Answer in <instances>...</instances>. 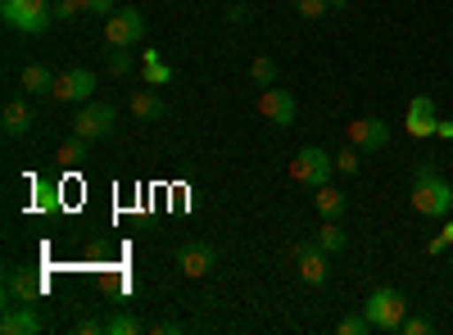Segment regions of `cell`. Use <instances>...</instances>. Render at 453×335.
I'll use <instances>...</instances> for the list:
<instances>
[{
  "instance_id": "obj_1",
  "label": "cell",
  "mask_w": 453,
  "mask_h": 335,
  "mask_svg": "<svg viewBox=\"0 0 453 335\" xmlns=\"http://www.w3.org/2000/svg\"><path fill=\"white\" fill-rule=\"evenodd\" d=\"M0 14H5L10 27H19L27 36H42L55 23V0H0Z\"/></svg>"
},
{
  "instance_id": "obj_2",
  "label": "cell",
  "mask_w": 453,
  "mask_h": 335,
  "mask_svg": "<svg viewBox=\"0 0 453 335\" xmlns=\"http://www.w3.org/2000/svg\"><path fill=\"white\" fill-rule=\"evenodd\" d=\"M363 313H367V322H372V331H399L403 326V317H408V300L399 290H390V286H381V290H372L367 294V304H363Z\"/></svg>"
},
{
  "instance_id": "obj_3",
  "label": "cell",
  "mask_w": 453,
  "mask_h": 335,
  "mask_svg": "<svg viewBox=\"0 0 453 335\" xmlns=\"http://www.w3.org/2000/svg\"><path fill=\"white\" fill-rule=\"evenodd\" d=\"M335 172V155H326L322 145H304L295 159H290V181L309 186V191H318V186H326Z\"/></svg>"
},
{
  "instance_id": "obj_4",
  "label": "cell",
  "mask_w": 453,
  "mask_h": 335,
  "mask_svg": "<svg viewBox=\"0 0 453 335\" xmlns=\"http://www.w3.org/2000/svg\"><path fill=\"white\" fill-rule=\"evenodd\" d=\"M412 209L422 217H449L453 213V186L435 172L426 181H412Z\"/></svg>"
},
{
  "instance_id": "obj_5",
  "label": "cell",
  "mask_w": 453,
  "mask_h": 335,
  "mask_svg": "<svg viewBox=\"0 0 453 335\" xmlns=\"http://www.w3.org/2000/svg\"><path fill=\"white\" fill-rule=\"evenodd\" d=\"M145 36V14L132 5V10H113L109 19H104V42L113 46V50H132L136 42Z\"/></svg>"
},
{
  "instance_id": "obj_6",
  "label": "cell",
  "mask_w": 453,
  "mask_h": 335,
  "mask_svg": "<svg viewBox=\"0 0 453 335\" xmlns=\"http://www.w3.org/2000/svg\"><path fill=\"white\" fill-rule=\"evenodd\" d=\"M59 104H87L96 95V72L91 68H64L55 72V91H50Z\"/></svg>"
},
{
  "instance_id": "obj_7",
  "label": "cell",
  "mask_w": 453,
  "mask_h": 335,
  "mask_svg": "<svg viewBox=\"0 0 453 335\" xmlns=\"http://www.w3.org/2000/svg\"><path fill=\"white\" fill-rule=\"evenodd\" d=\"M258 118L268 123V127H290L295 123V95L277 82V87H263V95H258Z\"/></svg>"
},
{
  "instance_id": "obj_8",
  "label": "cell",
  "mask_w": 453,
  "mask_h": 335,
  "mask_svg": "<svg viewBox=\"0 0 453 335\" xmlns=\"http://www.w3.org/2000/svg\"><path fill=\"white\" fill-rule=\"evenodd\" d=\"M113 118H119V114H113V104H82V114L78 118H73V132H78V136H87V141H104V136H113Z\"/></svg>"
},
{
  "instance_id": "obj_9",
  "label": "cell",
  "mask_w": 453,
  "mask_h": 335,
  "mask_svg": "<svg viewBox=\"0 0 453 335\" xmlns=\"http://www.w3.org/2000/svg\"><path fill=\"white\" fill-rule=\"evenodd\" d=\"M386 141H390V123L386 118H358V123H349V145L363 150V155L386 150Z\"/></svg>"
},
{
  "instance_id": "obj_10",
  "label": "cell",
  "mask_w": 453,
  "mask_h": 335,
  "mask_svg": "<svg viewBox=\"0 0 453 335\" xmlns=\"http://www.w3.org/2000/svg\"><path fill=\"white\" fill-rule=\"evenodd\" d=\"M435 100L431 95H412L408 100V114H403V132L412 141H422V136H435Z\"/></svg>"
},
{
  "instance_id": "obj_11",
  "label": "cell",
  "mask_w": 453,
  "mask_h": 335,
  "mask_svg": "<svg viewBox=\"0 0 453 335\" xmlns=\"http://www.w3.org/2000/svg\"><path fill=\"white\" fill-rule=\"evenodd\" d=\"M295 263H299V281H304V286H326L331 268H326V254L318 249V240L295 245Z\"/></svg>"
},
{
  "instance_id": "obj_12",
  "label": "cell",
  "mask_w": 453,
  "mask_h": 335,
  "mask_svg": "<svg viewBox=\"0 0 453 335\" xmlns=\"http://www.w3.org/2000/svg\"><path fill=\"white\" fill-rule=\"evenodd\" d=\"M213 263H218V254H213L204 240H191V245H181V249H177V268H181L186 277H209Z\"/></svg>"
},
{
  "instance_id": "obj_13",
  "label": "cell",
  "mask_w": 453,
  "mask_h": 335,
  "mask_svg": "<svg viewBox=\"0 0 453 335\" xmlns=\"http://www.w3.org/2000/svg\"><path fill=\"white\" fill-rule=\"evenodd\" d=\"M46 322L36 317L32 304H5V317H0V335H36Z\"/></svg>"
},
{
  "instance_id": "obj_14",
  "label": "cell",
  "mask_w": 453,
  "mask_h": 335,
  "mask_svg": "<svg viewBox=\"0 0 453 335\" xmlns=\"http://www.w3.org/2000/svg\"><path fill=\"white\" fill-rule=\"evenodd\" d=\"M32 109H27V100L23 95H14V100H5V114H0V132H5L10 141H19V136H27L32 132Z\"/></svg>"
},
{
  "instance_id": "obj_15",
  "label": "cell",
  "mask_w": 453,
  "mask_h": 335,
  "mask_svg": "<svg viewBox=\"0 0 453 335\" xmlns=\"http://www.w3.org/2000/svg\"><path fill=\"white\" fill-rule=\"evenodd\" d=\"M5 300H10V304L42 300V277H32V272H23V268H10V277H5Z\"/></svg>"
},
{
  "instance_id": "obj_16",
  "label": "cell",
  "mask_w": 453,
  "mask_h": 335,
  "mask_svg": "<svg viewBox=\"0 0 453 335\" xmlns=\"http://www.w3.org/2000/svg\"><path fill=\"white\" fill-rule=\"evenodd\" d=\"M19 82H23L27 95H50V91H55V72H50L46 64H23Z\"/></svg>"
},
{
  "instance_id": "obj_17",
  "label": "cell",
  "mask_w": 453,
  "mask_h": 335,
  "mask_svg": "<svg viewBox=\"0 0 453 335\" xmlns=\"http://www.w3.org/2000/svg\"><path fill=\"white\" fill-rule=\"evenodd\" d=\"M313 204H318V217H345V209H349L345 191H335L331 181H326V186H318V191H313Z\"/></svg>"
},
{
  "instance_id": "obj_18",
  "label": "cell",
  "mask_w": 453,
  "mask_h": 335,
  "mask_svg": "<svg viewBox=\"0 0 453 335\" xmlns=\"http://www.w3.org/2000/svg\"><path fill=\"white\" fill-rule=\"evenodd\" d=\"M313 240H318V249H322V254H340V249L349 245L345 227H340V217H322V227L313 232Z\"/></svg>"
},
{
  "instance_id": "obj_19",
  "label": "cell",
  "mask_w": 453,
  "mask_h": 335,
  "mask_svg": "<svg viewBox=\"0 0 453 335\" xmlns=\"http://www.w3.org/2000/svg\"><path fill=\"white\" fill-rule=\"evenodd\" d=\"M132 114H136L141 123H159V118L168 114V104H164L155 91H136V95H132Z\"/></svg>"
},
{
  "instance_id": "obj_20",
  "label": "cell",
  "mask_w": 453,
  "mask_h": 335,
  "mask_svg": "<svg viewBox=\"0 0 453 335\" xmlns=\"http://www.w3.org/2000/svg\"><path fill=\"white\" fill-rule=\"evenodd\" d=\"M91 145H96V141H87V136H78V132H73V136L59 145V164H68V168L87 164V159H91Z\"/></svg>"
},
{
  "instance_id": "obj_21",
  "label": "cell",
  "mask_w": 453,
  "mask_h": 335,
  "mask_svg": "<svg viewBox=\"0 0 453 335\" xmlns=\"http://www.w3.org/2000/svg\"><path fill=\"white\" fill-rule=\"evenodd\" d=\"M250 78H254V87H277V82H281V68H277V59L258 55V59L250 64Z\"/></svg>"
},
{
  "instance_id": "obj_22",
  "label": "cell",
  "mask_w": 453,
  "mask_h": 335,
  "mask_svg": "<svg viewBox=\"0 0 453 335\" xmlns=\"http://www.w3.org/2000/svg\"><path fill=\"white\" fill-rule=\"evenodd\" d=\"M136 82H141V87H164V82H173V68H168L164 59H159V64H141Z\"/></svg>"
},
{
  "instance_id": "obj_23",
  "label": "cell",
  "mask_w": 453,
  "mask_h": 335,
  "mask_svg": "<svg viewBox=\"0 0 453 335\" xmlns=\"http://www.w3.org/2000/svg\"><path fill=\"white\" fill-rule=\"evenodd\" d=\"M145 326L132 317V313H113V317H104V335H141Z\"/></svg>"
},
{
  "instance_id": "obj_24",
  "label": "cell",
  "mask_w": 453,
  "mask_h": 335,
  "mask_svg": "<svg viewBox=\"0 0 453 335\" xmlns=\"http://www.w3.org/2000/svg\"><path fill=\"white\" fill-rule=\"evenodd\" d=\"M295 10H299V19H309V23H318V19L335 14V0H295Z\"/></svg>"
},
{
  "instance_id": "obj_25",
  "label": "cell",
  "mask_w": 453,
  "mask_h": 335,
  "mask_svg": "<svg viewBox=\"0 0 453 335\" xmlns=\"http://www.w3.org/2000/svg\"><path fill=\"white\" fill-rule=\"evenodd\" d=\"M363 168V150H354V145H345V150L335 155V172H345V177H358Z\"/></svg>"
},
{
  "instance_id": "obj_26",
  "label": "cell",
  "mask_w": 453,
  "mask_h": 335,
  "mask_svg": "<svg viewBox=\"0 0 453 335\" xmlns=\"http://www.w3.org/2000/svg\"><path fill=\"white\" fill-rule=\"evenodd\" d=\"M340 335H367L372 331V322H367V313H349V317H340V326H335Z\"/></svg>"
},
{
  "instance_id": "obj_27",
  "label": "cell",
  "mask_w": 453,
  "mask_h": 335,
  "mask_svg": "<svg viewBox=\"0 0 453 335\" xmlns=\"http://www.w3.org/2000/svg\"><path fill=\"white\" fill-rule=\"evenodd\" d=\"M431 331H435V322H431V317H412V313H408V317H403V326H399V335H431Z\"/></svg>"
},
{
  "instance_id": "obj_28",
  "label": "cell",
  "mask_w": 453,
  "mask_h": 335,
  "mask_svg": "<svg viewBox=\"0 0 453 335\" xmlns=\"http://www.w3.org/2000/svg\"><path fill=\"white\" fill-rule=\"evenodd\" d=\"M87 14V5H82V0H55V19H82Z\"/></svg>"
},
{
  "instance_id": "obj_29",
  "label": "cell",
  "mask_w": 453,
  "mask_h": 335,
  "mask_svg": "<svg viewBox=\"0 0 453 335\" xmlns=\"http://www.w3.org/2000/svg\"><path fill=\"white\" fill-rule=\"evenodd\" d=\"M109 72H113V78H127V72H132V50H113L109 55Z\"/></svg>"
},
{
  "instance_id": "obj_30",
  "label": "cell",
  "mask_w": 453,
  "mask_h": 335,
  "mask_svg": "<svg viewBox=\"0 0 453 335\" xmlns=\"http://www.w3.org/2000/svg\"><path fill=\"white\" fill-rule=\"evenodd\" d=\"M73 331H78V335H104V317H82Z\"/></svg>"
},
{
  "instance_id": "obj_31",
  "label": "cell",
  "mask_w": 453,
  "mask_h": 335,
  "mask_svg": "<svg viewBox=\"0 0 453 335\" xmlns=\"http://www.w3.org/2000/svg\"><path fill=\"white\" fill-rule=\"evenodd\" d=\"M226 19H232V23H250L254 10H250V5H226Z\"/></svg>"
},
{
  "instance_id": "obj_32",
  "label": "cell",
  "mask_w": 453,
  "mask_h": 335,
  "mask_svg": "<svg viewBox=\"0 0 453 335\" xmlns=\"http://www.w3.org/2000/svg\"><path fill=\"white\" fill-rule=\"evenodd\" d=\"M82 5H87V14H113V0H82Z\"/></svg>"
},
{
  "instance_id": "obj_33",
  "label": "cell",
  "mask_w": 453,
  "mask_h": 335,
  "mask_svg": "<svg viewBox=\"0 0 453 335\" xmlns=\"http://www.w3.org/2000/svg\"><path fill=\"white\" fill-rule=\"evenodd\" d=\"M150 331H155V335H177V331H181V322H177V317H164V322H155Z\"/></svg>"
},
{
  "instance_id": "obj_34",
  "label": "cell",
  "mask_w": 453,
  "mask_h": 335,
  "mask_svg": "<svg viewBox=\"0 0 453 335\" xmlns=\"http://www.w3.org/2000/svg\"><path fill=\"white\" fill-rule=\"evenodd\" d=\"M426 177H435V164L426 159V164H412V181H426Z\"/></svg>"
},
{
  "instance_id": "obj_35",
  "label": "cell",
  "mask_w": 453,
  "mask_h": 335,
  "mask_svg": "<svg viewBox=\"0 0 453 335\" xmlns=\"http://www.w3.org/2000/svg\"><path fill=\"white\" fill-rule=\"evenodd\" d=\"M444 249H449V240H444V232H440V236H431V240H426V254H444Z\"/></svg>"
},
{
  "instance_id": "obj_36",
  "label": "cell",
  "mask_w": 453,
  "mask_h": 335,
  "mask_svg": "<svg viewBox=\"0 0 453 335\" xmlns=\"http://www.w3.org/2000/svg\"><path fill=\"white\" fill-rule=\"evenodd\" d=\"M435 136L440 141H453V123H435Z\"/></svg>"
},
{
  "instance_id": "obj_37",
  "label": "cell",
  "mask_w": 453,
  "mask_h": 335,
  "mask_svg": "<svg viewBox=\"0 0 453 335\" xmlns=\"http://www.w3.org/2000/svg\"><path fill=\"white\" fill-rule=\"evenodd\" d=\"M444 240H449V245H453V217H449V222H444Z\"/></svg>"
},
{
  "instance_id": "obj_38",
  "label": "cell",
  "mask_w": 453,
  "mask_h": 335,
  "mask_svg": "<svg viewBox=\"0 0 453 335\" xmlns=\"http://www.w3.org/2000/svg\"><path fill=\"white\" fill-rule=\"evenodd\" d=\"M335 10H345V0H335Z\"/></svg>"
}]
</instances>
